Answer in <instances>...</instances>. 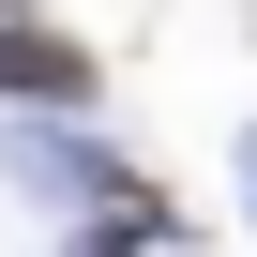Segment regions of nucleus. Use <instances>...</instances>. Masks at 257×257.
Segmentation results:
<instances>
[{
    "instance_id": "1",
    "label": "nucleus",
    "mask_w": 257,
    "mask_h": 257,
    "mask_svg": "<svg viewBox=\"0 0 257 257\" xmlns=\"http://www.w3.org/2000/svg\"><path fill=\"white\" fill-rule=\"evenodd\" d=\"M0 91H46V106H91L106 76H91V46H61V31H16V16H0Z\"/></svg>"
}]
</instances>
